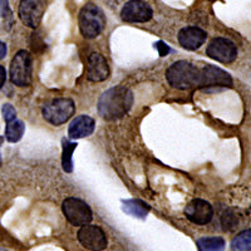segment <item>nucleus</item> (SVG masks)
Returning <instances> with one entry per match:
<instances>
[{"label": "nucleus", "mask_w": 251, "mask_h": 251, "mask_svg": "<svg viewBox=\"0 0 251 251\" xmlns=\"http://www.w3.org/2000/svg\"><path fill=\"white\" fill-rule=\"evenodd\" d=\"M75 102L69 98H57L46 103L42 109L43 117L47 122L53 126L66 123L75 114Z\"/></svg>", "instance_id": "obj_4"}, {"label": "nucleus", "mask_w": 251, "mask_h": 251, "mask_svg": "<svg viewBox=\"0 0 251 251\" xmlns=\"http://www.w3.org/2000/svg\"><path fill=\"white\" fill-rule=\"evenodd\" d=\"M206 54L220 63H232L237 57V48L231 40L226 38H215L207 46Z\"/></svg>", "instance_id": "obj_8"}, {"label": "nucleus", "mask_w": 251, "mask_h": 251, "mask_svg": "<svg viewBox=\"0 0 251 251\" xmlns=\"http://www.w3.org/2000/svg\"><path fill=\"white\" fill-rule=\"evenodd\" d=\"M10 79L18 87H28L31 82V55L19 50L10 63Z\"/></svg>", "instance_id": "obj_6"}, {"label": "nucleus", "mask_w": 251, "mask_h": 251, "mask_svg": "<svg viewBox=\"0 0 251 251\" xmlns=\"http://www.w3.org/2000/svg\"><path fill=\"white\" fill-rule=\"evenodd\" d=\"M1 112H3V117L6 123L17 120V112H15L14 107L12 104H9V103L4 104L3 108H1Z\"/></svg>", "instance_id": "obj_22"}, {"label": "nucleus", "mask_w": 251, "mask_h": 251, "mask_svg": "<svg viewBox=\"0 0 251 251\" xmlns=\"http://www.w3.org/2000/svg\"><path fill=\"white\" fill-rule=\"evenodd\" d=\"M0 165H1V156H0Z\"/></svg>", "instance_id": "obj_28"}, {"label": "nucleus", "mask_w": 251, "mask_h": 251, "mask_svg": "<svg viewBox=\"0 0 251 251\" xmlns=\"http://www.w3.org/2000/svg\"><path fill=\"white\" fill-rule=\"evenodd\" d=\"M154 48L158 50V53H160L161 57H165V55H167V53L170 51L169 46L163 43V42H158V43L154 44Z\"/></svg>", "instance_id": "obj_23"}, {"label": "nucleus", "mask_w": 251, "mask_h": 251, "mask_svg": "<svg viewBox=\"0 0 251 251\" xmlns=\"http://www.w3.org/2000/svg\"><path fill=\"white\" fill-rule=\"evenodd\" d=\"M152 8L143 0H131L122 8L121 18L126 23H146L152 18Z\"/></svg>", "instance_id": "obj_10"}, {"label": "nucleus", "mask_w": 251, "mask_h": 251, "mask_svg": "<svg viewBox=\"0 0 251 251\" xmlns=\"http://www.w3.org/2000/svg\"><path fill=\"white\" fill-rule=\"evenodd\" d=\"M178 43L188 50H196L206 42L207 34L199 26H187L178 33Z\"/></svg>", "instance_id": "obj_13"}, {"label": "nucleus", "mask_w": 251, "mask_h": 251, "mask_svg": "<svg viewBox=\"0 0 251 251\" xmlns=\"http://www.w3.org/2000/svg\"><path fill=\"white\" fill-rule=\"evenodd\" d=\"M47 9V0H22L19 4V18L24 25L37 28Z\"/></svg>", "instance_id": "obj_7"}, {"label": "nucleus", "mask_w": 251, "mask_h": 251, "mask_svg": "<svg viewBox=\"0 0 251 251\" xmlns=\"http://www.w3.org/2000/svg\"><path fill=\"white\" fill-rule=\"evenodd\" d=\"M0 251H6L5 249H0Z\"/></svg>", "instance_id": "obj_27"}, {"label": "nucleus", "mask_w": 251, "mask_h": 251, "mask_svg": "<svg viewBox=\"0 0 251 251\" xmlns=\"http://www.w3.org/2000/svg\"><path fill=\"white\" fill-rule=\"evenodd\" d=\"M24 131H25V126L22 121L14 120L12 122H8L5 128V138L9 142L15 143L22 140Z\"/></svg>", "instance_id": "obj_18"}, {"label": "nucleus", "mask_w": 251, "mask_h": 251, "mask_svg": "<svg viewBox=\"0 0 251 251\" xmlns=\"http://www.w3.org/2000/svg\"><path fill=\"white\" fill-rule=\"evenodd\" d=\"M5 55H6V46L5 43L0 42V59H3Z\"/></svg>", "instance_id": "obj_26"}, {"label": "nucleus", "mask_w": 251, "mask_h": 251, "mask_svg": "<svg viewBox=\"0 0 251 251\" xmlns=\"http://www.w3.org/2000/svg\"><path fill=\"white\" fill-rule=\"evenodd\" d=\"M231 251H251V228L244 230L232 239Z\"/></svg>", "instance_id": "obj_19"}, {"label": "nucleus", "mask_w": 251, "mask_h": 251, "mask_svg": "<svg viewBox=\"0 0 251 251\" xmlns=\"http://www.w3.org/2000/svg\"><path fill=\"white\" fill-rule=\"evenodd\" d=\"M63 146V156H62V166L63 170L66 172H72L73 171V160H72V154H73V151L77 147V143L71 142L68 140L62 141Z\"/></svg>", "instance_id": "obj_20"}, {"label": "nucleus", "mask_w": 251, "mask_h": 251, "mask_svg": "<svg viewBox=\"0 0 251 251\" xmlns=\"http://www.w3.org/2000/svg\"><path fill=\"white\" fill-rule=\"evenodd\" d=\"M133 93L123 86L113 87L102 94L98 102V112L104 120H120L131 109Z\"/></svg>", "instance_id": "obj_1"}, {"label": "nucleus", "mask_w": 251, "mask_h": 251, "mask_svg": "<svg viewBox=\"0 0 251 251\" xmlns=\"http://www.w3.org/2000/svg\"><path fill=\"white\" fill-rule=\"evenodd\" d=\"M96 122L92 117L87 114L78 116L77 118L72 121L68 128V136L71 140H79V138L88 137L93 133Z\"/></svg>", "instance_id": "obj_15"}, {"label": "nucleus", "mask_w": 251, "mask_h": 251, "mask_svg": "<svg viewBox=\"0 0 251 251\" xmlns=\"http://www.w3.org/2000/svg\"><path fill=\"white\" fill-rule=\"evenodd\" d=\"M185 215L191 223L196 225H206L212 220L214 208L207 201L195 199L185 207Z\"/></svg>", "instance_id": "obj_12"}, {"label": "nucleus", "mask_w": 251, "mask_h": 251, "mask_svg": "<svg viewBox=\"0 0 251 251\" xmlns=\"http://www.w3.org/2000/svg\"><path fill=\"white\" fill-rule=\"evenodd\" d=\"M109 75V67L106 58L102 54L93 53L88 58L87 66V78L91 82H102Z\"/></svg>", "instance_id": "obj_14"}, {"label": "nucleus", "mask_w": 251, "mask_h": 251, "mask_svg": "<svg viewBox=\"0 0 251 251\" xmlns=\"http://www.w3.org/2000/svg\"><path fill=\"white\" fill-rule=\"evenodd\" d=\"M199 251H223L225 248V240L223 237H201L196 241Z\"/></svg>", "instance_id": "obj_17"}, {"label": "nucleus", "mask_w": 251, "mask_h": 251, "mask_svg": "<svg viewBox=\"0 0 251 251\" xmlns=\"http://www.w3.org/2000/svg\"><path fill=\"white\" fill-rule=\"evenodd\" d=\"M240 225V215L234 208H227L221 216V226L225 231H234Z\"/></svg>", "instance_id": "obj_21"}, {"label": "nucleus", "mask_w": 251, "mask_h": 251, "mask_svg": "<svg viewBox=\"0 0 251 251\" xmlns=\"http://www.w3.org/2000/svg\"><path fill=\"white\" fill-rule=\"evenodd\" d=\"M231 75L227 72L217 68L215 66H206L202 71H200V80L199 87L208 88V87H231Z\"/></svg>", "instance_id": "obj_11"}, {"label": "nucleus", "mask_w": 251, "mask_h": 251, "mask_svg": "<svg viewBox=\"0 0 251 251\" xmlns=\"http://www.w3.org/2000/svg\"><path fill=\"white\" fill-rule=\"evenodd\" d=\"M166 79L177 89H190L199 87L200 71L186 60H178L166 71Z\"/></svg>", "instance_id": "obj_2"}, {"label": "nucleus", "mask_w": 251, "mask_h": 251, "mask_svg": "<svg viewBox=\"0 0 251 251\" xmlns=\"http://www.w3.org/2000/svg\"><path fill=\"white\" fill-rule=\"evenodd\" d=\"M106 25V18L103 12L94 4H87L79 13L80 33L87 39L97 38Z\"/></svg>", "instance_id": "obj_3"}, {"label": "nucleus", "mask_w": 251, "mask_h": 251, "mask_svg": "<svg viewBox=\"0 0 251 251\" xmlns=\"http://www.w3.org/2000/svg\"><path fill=\"white\" fill-rule=\"evenodd\" d=\"M78 240L91 251H102L107 248V236L100 226L84 225L78 231Z\"/></svg>", "instance_id": "obj_9"}, {"label": "nucleus", "mask_w": 251, "mask_h": 251, "mask_svg": "<svg viewBox=\"0 0 251 251\" xmlns=\"http://www.w3.org/2000/svg\"><path fill=\"white\" fill-rule=\"evenodd\" d=\"M122 210L131 216L145 220L150 212V206L141 200H123Z\"/></svg>", "instance_id": "obj_16"}, {"label": "nucleus", "mask_w": 251, "mask_h": 251, "mask_svg": "<svg viewBox=\"0 0 251 251\" xmlns=\"http://www.w3.org/2000/svg\"><path fill=\"white\" fill-rule=\"evenodd\" d=\"M6 80V72L3 66H0V88H3Z\"/></svg>", "instance_id": "obj_25"}, {"label": "nucleus", "mask_w": 251, "mask_h": 251, "mask_svg": "<svg viewBox=\"0 0 251 251\" xmlns=\"http://www.w3.org/2000/svg\"><path fill=\"white\" fill-rule=\"evenodd\" d=\"M62 210L66 219L73 226L88 225L93 217L91 207L84 201L75 197H68L63 201Z\"/></svg>", "instance_id": "obj_5"}, {"label": "nucleus", "mask_w": 251, "mask_h": 251, "mask_svg": "<svg viewBox=\"0 0 251 251\" xmlns=\"http://www.w3.org/2000/svg\"><path fill=\"white\" fill-rule=\"evenodd\" d=\"M8 13V0H0V17H6Z\"/></svg>", "instance_id": "obj_24"}]
</instances>
